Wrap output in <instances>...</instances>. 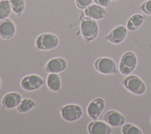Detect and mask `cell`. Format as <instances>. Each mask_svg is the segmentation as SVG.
Listing matches in <instances>:
<instances>
[{"label": "cell", "mask_w": 151, "mask_h": 134, "mask_svg": "<svg viewBox=\"0 0 151 134\" xmlns=\"http://www.w3.org/2000/svg\"><path fill=\"white\" fill-rule=\"evenodd\" d=\"M79 28L83 39L88 43L96 39L99 34V26L97 21L86 16L81 20Z\"/></svg>", "instance_id": "1"}, {"label": "cell", "mask_w": 151, "mask_h": 134, "mask_svg": "<svg viewBox=\"0 0 151 134\" xmlns=\"http://www.w3.org/2000/svg\"><path fill=\"white\" fill-rule=\"evenodd\" d=\"M59 38L55 34L50 33H42L36 39L35 45L38 50L48 51L55 49L59 45Z\"/></svg>", "instance_id": "2"}, {"label": "cell", "mask_w": 151, "mask_h": 134, "mask_svg": "<svg viewBox=\"0 0 151 134\" xmlns=\"http://www.w3.org/2000/svg\"><path fill=\"white\" fill-rule=\"evenodd\" d=\"M137 66V57L132 51H126L122 55L119 63V71L123 76H129L135 70Z\"/></svg>", "instance_id": "3"}, {"label": "cell", "mask_w": 151, "mask_h": 134, "mask_svg": "<svg viewBox=\"0 0 151 134\" xmlns=\"http://www.w3.org/2000/svg\"><path fill=\"white\" fill-rule=\"evenodd\" d=\"M123 86L130 93L134 95H143L146 92L147 87L142 79L137 76L129 75L123 80Z\"/></svg>", "instance_id": "4"}, {"label": "cell", "mask_w": 151, "mask_h": 134, "mask_svg": "<svg viewBox=\"0 0 151 134\" xmlns=\"http://www.w3.org/2000/svg\"><path fill=\"white\" fill-rule=\"evenodd\" d=\"M45 84V80L36 74H29L24 76L20 81L21 88L24 91L32 92L40 90Z\"/></svg>", "instance_id": "5"}, {"label": "cell", "mask_w": 151, "mask_h": 134, "mask_svg": "<svg viewBox=\"0 0 151 134\" xmlns=\"http://www.w3.org/2000/svg\"><path fill=\"white\" fill-rule=\"evenodd\" d=\"M83 111L77 104H67L60 109V116L67 122H76L83 117Z\"/></svg>", "instance_id": "6"}, {"label": "cell", "mask_w": 151, "mask_h": 134, "mask_svg": "<svg viewBox=\"0 0 151 134\" xmlns=\"http://www.w3.org/2000/svg\"><path fill=\"white\" fill-rule=\"evenodd\" d=\"M95 70L102 75H113L117 72L116 63L110 57H100L94 61Z\"/></svg>", "instance_id": "7"}, {"label": "cell", "mask_w": 151, "mask_h": 134, "mask_svg": "<svg viewBox=\"0 0 151 134\" xmlns=\"http://www.w3.org/2000/svg\"><path fill=\"white\" fill-rule=\"evenodd\" d=\"M105 100L101 97H98L91 100L86 108L88 116L92 120H97L104 111Z\"/></svg>", "instance_id": "8"}, {"label": "cell", "mask_w": 151, "mask_h": 134, "mask_svg": "<svg viewBox=\"0 0 151 134\" xmlns=\"http://www.w3.org/2000/svg\"><path fill=\"white\" fill-rule=\"evenodd\" d=\"M22 100L23 96L21 93L15 91L9 92L2 96L1 105L5 110H12L18 106Z\"/></svg>", "instance_id": "9"}, {"label": "cell", "mask_w": 151, "mask_h": 134, "mask_svg": "<svg viewBox=\"0 0 151 134\" xmlns=\"http://www.w3.org/2000/svg\"><path fill=\"white\" fill-rule=\"evenodd\" d=\"M128 34V29L123 25H119L113 28L106 36V40L114 45L121 44L125 39Z\"/></svg>", "instance_id": "10"}, {"label": "cell", "mask_w": 151, "mask_h": 134, "mask_svg": "<svg viewBox=\"0 0 151 134\" xmlns=\"http://www.w3.org/2000/svg\"><path fill=\"white\" fill-rule=\"evenodd\" d=\"M17 27L14 21L9 18L0 21V38L3 40L12 39L16 34Z\"/></svg>", "instance_id": "11"}, {"label": "cell", "mask_w": 151, "mask_h": 134, "mask_svg": "<svg viewBox=\"0 0 151 134\" xmlns=\"http://www.w3.org/2000/svg\"><path fill=\"white\" fill-rule=\"evenodd\" d=\"M104 120L112 127H122L125 124V118L122 113L116 110H109L104 115Z\"/></svg>", "instance_id": "12"}, {"label": "cell", "mask_w": 151, "mask_h": 134, "mask_svg": "<svg viewBox=\"0 0 151 134\" xmlns=\"http://www.w3.org/2000/svg\"><path fill=\"white\" fill-rule=\"evenodd\" d=\"M67 68V62L62 57H55L49 60L45 65V70L48 73H61Z\"/></svg>", "instance_id": "13"}, {"label": "cell", "mask_w": 151, "mask_h": 134, "mask_svg": "<svg viewBox=\"0 0 151 134\" xmlns=\"http://www.w3.org/2000/svg\"><path fill=\"white\" fill-rule=\"evenodd\" d=\"M88 133L90 134H110V126L105 121L94 120L88 124L87 127Z\"/></svg>", "instance_id": "14"}, {"label": "cell", "mask_w": 151, "mask_h": 134, "mask_svg": "<svg viewBox=\"0 0 151 134\" xmlns=\"http://www.w3.org/2000/svg\"><path fill=\"white\" fill-rule=\"evenodd\" d=\"M84 14L86 17L92 18L95 21H100L106 17V11L105 8L94 3L91 4L90 6L85 9Z\"/></svg>", "instance_id": "15"}, {"label": "cell", "mask_w": 151, "mask_h": 134, "mask_svg": "<svg viewBox=\"0 0 151 134\" xmlns=\"http://www.w3.org/2000/svg\"><path fill=\"white\" fill-rule=\"evenodd\" d=\"M46 85L48 90L52 92H59L62 88V81L60 76L57 73H48L46 78Z\"/></svg>", "instance_id": "16"}, {"label": "cell", "mask_w": 151, "mask_h": 134, "mask_svg": "<svg viewBox=\"0 0 151 134\" xmlns=\"http://www.w3.org/2000/svg\"><path fill=\"white\" fill-rule=\"evenodd\" d=\"M144 22V17L141 14H134L131 16L126 24V28L129 31H135L139 29Z\"/></svg>", "instance_id": "17"}, {"label": "cell", "mask_w": 151, "mask_h": 134, "mask_svg": "<svg viewBox=\"0 0 151 134\" xmlns=\"http://www.w3.org/2000/svg\"><path fill=\"white\" fill-rule=\"evenodd\" d=\"M36 105V103L33 99L26 98L23 99L18 106L16 108V110L17 112L21 114L27 113L29 111H31L33 108H34Z\"/></svg>", "instance_id": "18"}, {"label": "cell", "mask_w": 151, "mask_h": 134, "mask_svg": "<svg viewBox=\"0 0 151 134\" xmlns=\"http://www.w3.org/2000/svg\"><path fill=\"white\" fill-rule=\"evenodd\" d=\"M12 12L17 16H21L24 14L26 3L25 0H9Z\"/></svg>", "instance_id": "19"}, {"label": "cell", "mask_w": 151, "mask_h": 134, "mask_svg": "<svg viewBox=\"0 0 151 134\" xmlns=\"http://www.w3.org/2000/svg\"><path fill=\"white\" fill-rule=\"evenodd\" d=\"M12 12L9 0H0V21L9 18Z\"/></svg>", "instance_id": "20"}, {"label": "cell", "mask_w": 151, "mask_h": 134, "mask_svg": "<svg viewBox=\"0 0 151 134\" xmlns=\"http://www.w3.org/2000/svg\"><path fill=\"white\" fill-rule=\"evenodd\" d=\"M121 132L122 134H142L139 127L132 124H125L122 126Z\"/></svg>", "instance_id": "21"}, {"label": "cell", "mask_w": 151, "mask_h": 134, "mask_svg": "<svg viewBox=\"0 0 151 134\" xmlns=\"http://www.w3.org/2000/svg\"><path fill=\"white\" fill-rule=\"evenodd\" d=\"M76 5L80 10H85L93 3V0H75Z\"/></svg>", "instance_id": "22"}, {"label": "cell", "mask_w": 151, "mask_h": 134, "mask_svg": "<svg viewBox=\"0 0 151 134\" xmlns=\"http://www.w3.org/2000/svg\"><path fill=\"white\" fill-rule=\"evenodd\" d=\"M141 9L144 14L151 15V0H147L143 2Z\"/></svg>", "instance_id": "23"}, {"label": "cell", "mask_w": 151, "mask_h": 134, "mask_svg": "<svg viewBox=\"0 0 151 134\" xmlns=\"http://www.w3.org/2000/svg\"><path fill=\"white\" fill-rule=\"evenodd\" d=\"M94 2L97 5H100V6H102L104 8L109 7L111 3V0H93Z\"/></svg>", "instance_id": "24"}, {"label": "cell", "mask_w": 151, "mask_h": 134, "mask_svg": "<svg viewBox=\"0 0 151 134\" xmlns=\"http://www.w3.org/2000/svg\"><path fill=\"white\" fill-rule=\"evenodd\" d=\"M2 79H1V78H0V90H1V88H2Z\"/></svg>", "instance_id": "25"}, {"label": "cell", "mask_w": 151, "mask_h": 134, "mask_svg": "<svg viewBox=\"0 0 151 134\" xmlns=\"http://www.w3.org/2000/svg\"><path fill=\"white\" fill-rule=\"evenodd\" d=\"M112 2H117V1H119V0H111Z\"/></svg>", "instance_id": "26"}]
</instances>
